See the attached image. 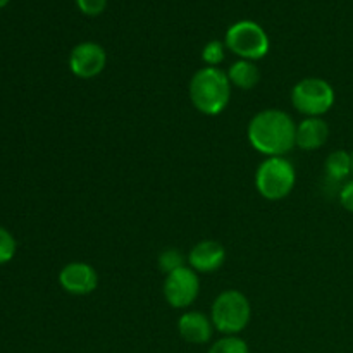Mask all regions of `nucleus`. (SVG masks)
Instances as JSON below:
<instances>
[{
    "instance_id": "1",
    "label": "nucleus",
    "mask_w": 353,
    "mask_h": 353,
    "mask_svg": "<svg viewBox=\"0 0 353 353\" xmlns=\"http://www.w3.org/2000/svg\"><path fill=\"white\" fill-rule=\"evenodd\" d=\"M247 134L252 147L268 157H285L296 147V124L285 110L265 109L255 114Z\"/></svg>"
},
{
    "instance_id": "2",
    "label": "nucleus",
    "mask_w": 353,
    "mask_h": 353,
    "mask_svg": "<svg viewBox=\"0 0 353 353\" xmlns=\"http://www.w3.org/2000/svg\"><path fill=\"white\" fill-rule=\"evenodd\" d=\"M190 100L199 112L217 116L231 100V83L219 68H202L190 81Z\"/></svg>"
},
{
    "instance_id": "3",
    "label": "nucleus",
    "mask_w": 353,
    "mask_h": 353,
    "mask_svg": "<svg viewBox=\"0 0 353 353\" xmlns=\"http://www.w3.org/2000/svg\"><path fill=\"white\" fill-rule=\"evenodd\" d=\"M252 307L247 296L238 290H226L214 300L210 321L224 336H236L250 323Z\"/></svg>"
},
{
    "instance_id": "4",
    "label": "nucleus",
    "mask_w": 353,
    "mask_h": 353,
    "mask_svg": "<svg viewBox=\"0 0 353 353\" xmlns=\"http://www.w3.org/2000/svg\"><path fill=\"white\" fill-rule=\"evenodd\" d=\"M296 171L285 157H268L255 172V188L265 200H283L293 192Z\"/></svg>"
},
{
    "instance_id": "5",
    "label": "nucleus",
    "mask_w": 353,
    "mask_h": 353,
    "mask_svg": "<svg viewBox=\"0 0 353 353\" xmlns=\"http://www.w3.org/2000/svg\"><path fill=\"white\" fill-rule=\"evenodd\" d=\"M224 45L240 59L254 62L268 55L269 37L261 24L243 19L228 28Z\"/></svg>"
},
{
    "instance_id": "6",
    "label": "nucleus",
    "mask_w": 353,
    "mask_h": 353,
    "mask_svg": "<svg viewBox=\"0 0 353 353\" xmlns=\"http://www.w3.org/2000/svg\"><path fill=\"white\" fill-rule=\"evenodd\" d=\"M292 103L307 117H321L334 105V90L323 78H303L292 90Z\"/></svg>"
},
{
    "instance_id": "7",
    "label": "nucleus",
    "mask_w": 353,
    "mask_h": 353,
    "mask_svg": "<svg viewBox=\"0 0 353 353\" xmlns=\"http://www.w3.org/2000/svg\"><path fill=\"white\" fill-rule=\"evenodd\" d=\"M164 299L172 309H188L200 293V278L192 268H179L165 276Z\"/></svg>"
},
{
    "instance_id": "8",
    "label": "nucleus",
    "mask_w": 353,
    "mask_h": 353,
    "mask_svg": "<svg viewBox=\"0 0 353 353\" xmlns=\"http://www.w3.org/2000/svg\"><path fill=\"white\" fill-rule=\"evenodd\" d=\"M107 65V54L95 41H81L69 54V69L79 79L99 76Z\"/></svg>"
},
{
    "instance_id": "9",
    "label": "nucleus",
    "mask_w": 353,
    "mask_h": 353,
    "mask_svg": "<svg viewBox=\"0 0 353 353\" xmlns=\"http://www.w3.org/2000/svg\"><path fill=\"white\" fill-rule=\"evenodd\" d=\"M59 285L69 295L85 296L95 292L99 276L95 269L86 262H69L59 272Z\"/></svg>"
},
{
    "instance_id": "10",
    "label": "nucleus",
    "mask_w": 353,
    "mask_h": 353,
    "mask_svg": "<svg viewBox=\"0 0 353 353\" xmlns=\"http://www.w3.org/2000/svg\"><path fill=\"white\" fill-rule=\"evenodd\" d=\"M224 261H226V250L219 241L214 240L199 241L188 255L190 268L202 274L217 271L219 268H223Z\"/></svg>"
},
{
    "instance_id": "11",
    "label": "nucleus",
    "mask_w": 353,
    "mask_h": 353,
    "mask_svg": "<svg viewBox=\"0 0 353 353\" xmlns=\"http://www.w3.org/2000/svg\"><path fill=\"white\" fill-rule=\"evenodd\" d=\"M214 324L205 314L199 310L185 312L178 321V333L185 341L193 345H203L210 341L214 333Z\"/></svg>"
},
{
    "instance_id": "12",
    "label": "nucleus",
    "mask_w": 353,
    "mask_h": 353,
    "mask_svg": "<svg viewBox=\"0 0 353 353\" xmlns=\"http://www.w3.org/2000/svg\"><path fill=\"white\" fill-rule=\"evenodd\" d=\"M330 138V126L323 117H305L300 124H296L295 143L302 150H317L324 147Z\"/></svg>"
},
{
    "instance_id": "13",
    "label": "nucleus",
    "mask_w": 353,
    "mask_h": 353,
    "mask_svg": "<svg viewBox=\"0 0 353 353\" xmlns=\"http://www.w3.org/2000/svg\"><path fill=\"white\" fill-rule=\"evenodd\" d=\"M226 74L231 86H236L240 90H252L261 81V71L255 62L245 61V59H238L236 62H233Z\"/></svg>"
},
{
    "instance_id": "14",
    "label": "nucleus",
    "mask_w": 353,
    "mask_h": 353,
    "mask_svg": "<svg viewBox=\"0 0 353 353\" xmlns=\"http://www.w3.org/2000/svg\"><path fill=\"white\" fill-rule=\"evenodd\" d=\"M324 169H326V174L330 176L334 181H343L348 176L352 174V154L345 150H334L327 155L326 164H324Z\"/></svg>"
},
{
    "instance_id": "15",
    "label": "nucleus",
    "mask_w": 353,
    "mask_h": 353,
    "mask_svg": "<svg viewBox=\"0 0 353 353\" xmlns=\"http://www.w3.org/2000/svg\"><path fill=\"white\" fill-rule=\"evenodd\" d=\"M209 353H248V345L240 336H224L210 347Z\"/></svg>"
},
{
    "instance_id": "16",
    "label": "nucleus",
    "mask_w": 353,
    "mask_h": 353,
    "mask_svg": "<svg viewBox=\"0 0 353 353\" xmlns=\"http://www.w3.org/2000/svg\"><path fill=\"white\" fill-rule=\"evenodd\" d=\"M224 55H226V45L219 40H210L209 43H205V47H203L202 61L205 62L209 68H217V65L224 61Z\"/></svg>"
},
{
    "instance_id": "17",
    "label": "nucleus",
    "mask_w": 353,
    "mask_h": 353,
    "mask_svg": "<svg viewBox=\"0 0 353 353\" xmlns=\"http://www.w3.org/2000/svg\"><path fill=\"white\" fill-rule=\"evenodd\" d=\"M185 257H183L181 252L178 250H164L161 255H159V269L164 272L165 276L171 274L172 271L179 268H185Z\"/></svg>"
},
{
    "instance_id": "18",
    "label": "nucleus",
    "mask_w": 353,
    "mask_h": 353,
    "mask_svg": "<svg viewBox=\"0 0 353 353\" xmlns=\"http://www.w3.org/2000/svg\"><path fill=\"white\" fill-rule=\"evenodd\" d=\"M16 250L17 245L14 236L6 230V228L0 226V265L12 261L14 255H16Z\"/></svg>"
},
{
    "instance_id": "19",
    "label": "nucleus",
    "mask_w": 353,
    "mask_h": 353,
    "mask_svg": "<svg viewBox=\"0 0 353 353\" xmlns=\"http://www.w3.org/2000/svg\"><path fill=\"white\" fill-rule=\"evenodd\" d=\"M107 2H109V0H76V6H78V9L81 10L85 16L95 17L100 16V14L105 10Z\"/></svg>"
},
{
    "instance_id": "20",
    "label": "nucleus",
    "mask_w": 353,
    "mask_h": 353,
    "mask_svg": "<svg viewBox=\"0 0 353 353\" xmlns=\"http://www.w3.org/2000/svg\"><path fill=\"white\" fill-rule=\"evenodd\" d=\"M340 202L343 205V209H347L348 212L353 214V179L345 183L343 188H341Z\"/></svg>"
},
{
    "instance_id": "21",
    "label": "nucleus",
    "mask_w": 353,
    "mask_h": 353,
    "mask_svg": "<svg viewBox=\"0 0 353 353\" xmlns=\"http://www.w3.org/2000/svg\"><path fill=\"white\" fill-rule=\"evenodd\" d=\"M7 3H9V0H0V9H2V7H6Z\"/></svg>"
},
{
    "instance_id": "22",
    "label": "nucleus",
    "mask_w": 353,
    "mask_h": 353,
    "mask_svg": "<svg viewBox=\"0 0 353 353\" xmlns=\"http://www.w3.org/2000/svg\"><path fill=\"white\" fill-rule=\"evenodd\" d=\"M352 171H353V152H352Z\"/></svg>"
}]
</instances>
